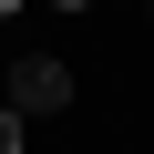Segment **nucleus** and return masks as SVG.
<instances>
[{"label": "nucleus", "instance_id": "obj_2", "mask_svg": "<svg viewBox=\"0 0 154 154\" xmlns=\"http://www.w3.org/2000/svg\"><path fill=\"white\" fill-rule=\"evenodd\" d=\"M0 154H21V113H11V103H0Z\"/></svg>", "mask_w": 154, "mask_h": 154}, {"label": "nucleus", "instance_id": "obj_1", "mask_svg": "<svg viewBox=\"0 0 154 154\" xmlns=\"http://www.w3.org/2000/svg\"><path fill=\"white\" fill-rule=\"evenodd\" d=\"M0 103H11V113H51V103H72V72H62V62H11Z\"/></svg>", "mask_w": 154, "mask_h": 154}]
</instances>
